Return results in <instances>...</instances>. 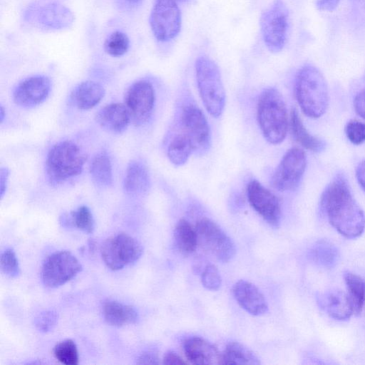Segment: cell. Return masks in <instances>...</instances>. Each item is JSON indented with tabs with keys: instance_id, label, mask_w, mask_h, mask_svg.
<instances>
[{
	"instance_id": "obj_13",
	"label": "cell",
	"mask_w": 365,
	"mask_h": 365,
	"mask_svg": "<svg viewBox=\"0 0 365 365\" xmlns=\"http://www.w3.org/2000/svg\"><path fill=\"white\" fill-rule=\"evenodd\" d=\"M155 99V90L149 81L139 80L128 87L124 96V105L135 125H142L149 120Z\"/></svg>"
},
{
	"instance_id": "obj_28",
	"label": "cell",
	"mask_w": 365,
	"mask_h": 365,
	"mask_svg": "<svg viewBox=\"0 0 365 365\" xmlns=\"http://www.w3.org/2000/svg\"><path fill=\"white\" fill-rule=\"evenodd\" d=\"M192 153L190 141L182 131L173 138L167 150L168 159L177 166L184 165Z\"/></svg>"
},
{
	"instance_id": "obj_22",
	"label": "cell",
	"mask_w": 365,
	"mask_h": 365,
	"mask_svg": "<svg viewBox=\"0 0 365 365\" xmlns=\"http://www.w3.org/2000/svg\"><path fill=\"white\" fill-rule=\"evenodd\" d=\"M39 24L50 29H61L73 24L71 11L59 4H49L41 8L38 14Z\"/></svg>"
},
{
	"instance_id": "obj_25",
	"label": "cell",
	"mask_w": 365,
	"mask_h": 365,
	"mask_svg": "<svg viewBox=\"0 0 365 365\" xmlns=\"http://www.w3.org/2000/svg\"><path fill=\"white\" fill-rule=\"evenodd\" d=\"M257 356L247 346L240 342L228 343L221 354L220 364L258 365Z\"/></svg>"
},
{
	"instance_id": "obj_2",
	"label": "cell",
	"mask_w": 365,
	"mask_h": 365,
	"mask_svg": "<svg viewBox=\"0 0 365 365\" xmlns=\"http://www.w3.org/2000/svg\"><path fill=\"white\" fill-rule=\"evenodd\" d=\"M294 90L297 102L306 115L317 118L326 112L329 105L327 85L316 67L306 65L298 71Z\"/></svg>"
},
{
	"instance_id": "obj_14",
	"label": "cell",
	"mask_w": 365,
	"mask_h": 365,
	"mask_svg": "<svg viewBox=\"0 0 365 365\" xmlns=\"http://www.w3.org/2000/svg\"><path fill=\"white\" fill-rule=\"evenodd\" d=\"M247 196L252 207L270 225L277 227L281 218L279 199L259 181L253 180L247 187Z\"/></svg>"
},
{
	"instance_id": "obj_3",
	"label": "cell",
	"mask_w": 365,
	"mask_h": 365,
	"mask_svg": "<svg viewBox=\"0 0 365 365\" xmlns=\"http://www.w3.org/2000/svg\"><path fill=\"white\" fill-rule=\"evenodd\" d=\"M257 116L264 138L273 145L281 143L287 135L288 117L284 98L278 90L268 88L262 92Z\"/></svg>"
},
{
	"instance_id": "obj_38",
	"label": "cell",
	"mask_w": 365,
	"mask_h": 365,
	"mask_svg": "<svg viewBox=\"0 0 365 365\" xmlns=\"http://www.w3.org/2000/svg\"><path fill=\"white\" fill-rule=\"evenodd\" d=\"M356 113L365 120V90L358 93L354 100Z\"/></svg>"
},
{
	"instance_id": "obj_16",
	"label": "cell",
	"mask_w": 365,
	"mask_h": 365,
	"mask_svg": "<svg viewBox=\"0 0 365 365\" xmlns=\"http://www.w3.org/2000/svg\"><path fill=\"white\" fill-rule=\"evenodd\" d=\"M232 294L239 305L252 315H263L268 311L264 294L248 281H237L232 287Z\"/></svg>"
},
{
	"instance_id": "obj_27",
	"label": "cell",
	"mask_w": 365,
	"mask_h": 365,
	"mask_svg": "<svg viewBox=\"0 0 365 365\" xmlns=\"http://www.w3.org/2000/svg\"><path fill=\"white\" fill-rule=\"evenodd\" d=\"M344 279L353 312L358 315L362 311L365 301V282L360 276L348 271L344 273Z\"/></svg>"
},
{
	"instance_id": "obj_8",
	"label": "cell",
	"mask_w": 365,
	"mask_h": 365,
	"mask_svg": "<svg viewBox=\"0 0 365 365\" xmlns=\"http://www.w3.org/2000/svg\"><path fill=\"white\" fill-rule=\"evenodd\" d=\"M181 131L188 138L192 152L203 155L211 146V131L202 111L194 103L185 105L181 113Z\"/></svg>"
},
{
	"instance_id": "obj_20",
	"label": "cell",
	"mask_w": 365,
	"mask_h": 365,
	"mask_svg": "<svg viewBox=\"0 0 365 365\" xmlns=\"http://www.w3.org/2000/svg\"><path fill=\"white\" fill-rule=\"evenodd\" d=\"M150 175L146 167L137 160L131 161L125 171L123 189L128 195H141L150 187Z\"/></svg>"
},
{
	"instance_id": "obj_44",
	"label": "cell",
	"mask_w": 365,
	"mask_h": 365,
	"mask_svg": "<svg viewBox=\"0 0 365 365\" xmlns=\"http://www.w3.org/2000/svg\"><path fill=\"white\" fill-rule=\"evenodd\" d=\"M5 117V109L2 106L0 107V122L2 123Z\"/></svg>"
},
{
	"instance_id": "obj_32",
	"label": "cell",
	"mask_w": 365,
	"mask_h": 365,
	"mask_svg": "<svg viewBox=\"0 0 365 365\" xmlns=\"http://www.w3.org/2000/svg\"><path fill=\"white\" fill-rule=\"evenodd\" d=\"M53 355L61 363L66 365L78 364V352L76 344L71 339H65L58 343L53 348Z\"/></svg>"
},
{
	"instance_id": "obj_19",
	"label": "cell",
	"mask_w": 365,
	"mask_h": 365,
	"mask_svg": "<svg viewBox=\"0 0 365 365\" xmlns=\"http://www.w3.org/2000/svg\"><path fill=\"white\" fill-rule=\"evenodd\" d=\"M105 96L103 87L93 81H83L73 91V103L81 110H89L98 104Z\"/></svg>"
},
{
	"instance_id": "obj_4",
	"label": "cell",
	"mask_w": 365,
	"mask_h": 365,
	"mask_svg": "<svg viewBox=\"0 0 365 365\" xmlns=\"http://www.w3.org/2000/svg\"><path fill=\"white\" fill-rule=\"evenodd\" d=\"M195 76L200 96L207 112L220 117L225 105V92L217 65L207 56H200L195 61Z\"/></svg>"
},
{
	"instance_id": "obj_17",
	"label": "cell",
	"mask_w": 365,
	"mask_h": 365,
	"mask_svg": "<svg viewBox=\"0 0 365 365\" xmlns=\"http://www.w3.org/2000/svg\"><path fill=\"white\" fill-rule=\"evenodd\" d=\"M183 351L187 360L193 364L214 365L221 364V354L210 342L200 336H191L183 342Z\"/></svg>"
},
{
	"instance_id": "obj_37",
	"label": "cell",
	"mask_w": 365,
	"mask_h": 365,
	"mask_svg": "<svg viewBox=\"0 0 365 365\" xmlns=\"http://www.w3.org/2000/svg\"><path fill=\"white\" fill-rule=\"evenodd\" d=\"M314 257L319 259L322 263H331L336 257L335 250L330 245L322 244L314 251Z\"/></svg>"
},
{
	"instance_id": "obj_24",
	"label": "cell",
	"mask_w": 365,
	"mask_h": 365,
	"mask_svg": "<svg viewBox=\"0 0 365 365\" xmlns=\"http://www.w3.org/2000/svg\"><path fill=\"white\" fill-rule=\"evenodd\" d=\"M290 128L294 140L304 148L313 152L324 149L325 143L308 132L295 109L291 112Z\"/></svg>"
},
{
	"instance_id": "obj_36",
	"label": "cell",
	"mask_w": 365,
	"mask_h": 365,
	"mask_svg": "<svg viewBox=\"0 0 365 365\" xmlns=\"http://www.w3.org/2000/svg\"><path fill=\"white\" fill-rule=\"evenodd\" d=\"M58 319V313L54 310H46L36 316L34 319V324L39 331L47 333L56 327Z\"/></svg>"
},
{
	"instance_id": "obj_45",
	"label": "cell",
	"mask_w": 365,
	"mask_h": 365,
	"mask_svg": "<svg viewBox=\"0 0 365 365\" xmlns=\"http://www.w3.org/2000/svg\"><path fill=\"white\" fill-rule=\"evenodd\" d=\"M130 4H136L141 1V0H124Z\"/></svg>"
},
{
	"instance_id": "obj_9",
	"label": "cell",
	"mask_w": 365,
	"mask_h": 365,
	"mask_svg": "<svg viewBox=\"0 0 365 365\" xmlns=\"http://www.w3.org/2000/svg\"><path fill=\"white\" fill-rule=\"evenodd\" d=\"M149 21L157 40L168 41L177 36L181 28V13L176 1L155 0Z\"/></svg>"
},
{
	"instance_id": "obj_15",
	"label": "cell",
	"mask_w": 365,
	"mask_h": 365,
	"mask_svg": "<svg viewBox=\"0 0 365 365\" xmlns=\"http://www.w3.org/2000/svg\"><path fill=\"white\" fill-rule=\"evenodd\" d=\"M51 88L50 79L45 76L29 77L20 82L13 93L16 104L30 108L42 103L48 96Z\"/></svg>"
},
{
	"instance_id": "obj_41",
	"label": "cell",
	"mask_w": 365,
	"mask_h": 365,
	"mask_svg": "<svg viewBox=\"0 0 365 365\" xmlns=\"http://www.w3.org/2000/svg\"><path fill=\"white\" fill-rule=\"evenodd\" d=\"M340 0H317L316 6L319 10L332 11L339 5Z\"/></svg>"
},
{
	"instance_id": "obj_29",
	"label": "cell",
	"mask_w": 365,
	"mask_h": 365,
	"mask_svg": "<svg viewBox=\"0 0 365 365\" xmlns=\"http://www.w3.org/2000/svg\"><path fill=\"white\" fill-rule=\"evenodd\" d=\"M90 173L96 185L101 187H108L112 185V165L106 154L99 153L93 158Z\"/></svg>"
},
{
	"instance_id": "obj_18",
	"label": "cell",
	"mask_w": 365,
	"mask_h": 365,
	"mask_svg": "<svg viewBox=\"0 0 365 365\" xmlns=\"http://www.w3.org/2000/svg\"><path fill=\"white\" fill-rule=\"evenodd\" d=\"M96 120L102 128L114 133H123L131 122L125 106L119 103L102 108L96 114Z\"/></svg>"
},
{
	"instance_id": "obj_11",
	"label": "cell",
	"mask_w": 365,
	"mask_h": 365,
	"mask_svg": "<svg viewBox=\"0 0 365 365\" xmlns=\"http://www.w3.org/2000/svg\"><path fill=\"white\" fill-rule=\"evenodd\" d=\"M307 165V158L303 150L292 148L282 157L275 169L271 184L279 191H291L299 185Z\"/></svg>"
},
{
	"instance_id": "obj_12",
	"label": "cell",
	"mask_w": 365,
	"mask_h": 365,
	"mask_svg": "<svg viewBox=\"0 0 365 365\" xmlns=\"http://www.w3.org/2000/svg\"><path fill=\"white\" fill-rule=\"evenodd\" d=\"M198 241L203 247L222 262L230 261L236 253L231 238L212 220H200L195 227Z\"/></svg>"
},
{
	"instance_id": "obj_26",
	"label": "cell",
	"mask_w": 365,
	"mask_h": 365,
	"mask_svg": "<svg viewBox=\"0 0 365 365\" xmlns=\"http://www.w3.org/2000/svg\"><path fill=\"white\" fill-rule=\"evenodd\" d=\"M175 243L178 250L183 255L192 254L196 249L198 239L195 230L188 221L180 220L174 230Z\"/></svg>"
},
{
	"instance_id": "obj_23",
	"label": "cell",
	"mask_w": 365,
	"mask_h": 365,
	"mask_svg": "<svg viewBox=\"0 0 365 365\" xmlns=\"http://www.w3.org/2000/svg\"><path fill=\"white\" fill-rule=\"evenodd\" d=\"M322 301L327 312L335 319L346 320L354 314L349 298L342 291H329L323 295Z\"/></svg>"
},
{
	"instance_id": "obj_43",
	"label": "cell",
	"mask_w": 365,
	"mask_h": 365,
	"mask_svg": "<svg viewBox=\"0 0 365 365\" xmlns=\"http://www.w3.org/2000/svg\"><path fill=\"white\" fill-rule=\"evenodd\" d=\"M356 177L359 184L365 191V160H362L356 167Z\"/></svg>"
},
{
	"instance_id": "obj_21",
	"label": "cell",
	"mask_w": 365,
	"mask_h": 365,
	"mask_svg": "<svg viewBox=\"0 0 365 365\" xmlns=\"http://www.w3.org/2000/svg\"><path fill=\"white\" fill-rule=\"evenodd\" d=\"M102 312L106 322L115 327L135 324L139 319L134 307L113 300L103 302Z\"/></svg>"
},
{
	"instance_id": "obj_5",
	"label": "cell",
	"mask_w": 365,
	"mask_h": 365,
	"mask_svg": "<svg viewBox=\"0 0 365 365\" xmlns=\"http://www.w3.org/2000/svg\"><path fill=\"white\" fill-rule=\"evenodd\" d=\"M86 155L76 143L66 140L55 144L46 160V172L50 182L60 184L80 175Z\"/></svg>"
},
{
	"instance_id": "obj_31",
	"label": "cell",
	"mask_w": 365,
	"mask_h": 365,
	"mask_svg": "<svg viewBox=\"0 0 365 365\" xmlns=\"http://www.w3.org/2000/svg\"><path fill=\"white\" fill-rule=\"evenodd\" d=\"M130 46L128 36L119 31L112 32L104 42V50L110 56L120 57L127 53Z\"/></svg>"
},
{
	"instance_id": "obj_33",
	"label": "cell",
	"mask_w": 365,
	"mask_h": 365,
	"mask_svg": "<svg viewBox=\"0 0 365 365\" xmlns=\"http://www.w3.org/2000/svg\"><path fill=\"white\" fill-rule=\"evenodd\" d=\"M0 268L2 273L11 278L17 277L20 274L19 261L12 249H6L1 253Z\"/></svg>"
},
{
	"instance_id": "obj_6",
	"label": "cell",
	"mask_w": 365,
	"mask_h": 365,
	"mask_svg": "<svg viewBox=\"0 0 365 365\" xmlns=\"http://www.w3.org/2000/svg\"><path fill=\"white\" fill-rule=\"evenodd\" d=\"M260 29L264 42L272 52L284 46L289 27V11L282 0H274L261 14Z\"/></svg>"
},
{
	"instance_id": "obj_1",
	"label": "cell",
	"mask_w": 365,
	"mask_h": 365,
	"mask_svg": "<svg viewBox=\"0 0 365 365\" xmlns=\"http://www.w3.org/2000/svg\"><path fill=\"white\" fill-rule=\"evenodd\" d=\"M321 206L329 223L344 237L355 238L363 233L365 216L344 175L336 176L325 188Z\"/></svg>"
},
{
	"instance_id": "obj_34",
	"label": "cell",
	"mask_w": 365,
	"mask_h": 365,
	"mask_svg": "<svg viewBox=\"0 0 365 365\" xmlns=\"http://www.w3.org/2000/svg\"><path fill=\"white\" fill-rule=\"evenodd\" d=\"M201 282L202 286L209 290H217L220 287L222 278L215 265H206L201 274Z\"/></svg>"
},
{
	"instance_id": "obj_42",
	"label": "cell",
	"mask_w": 365,
	"mask_h": 365,
	"mask_svg": "<svg viewBox=\"0 0 365 365\" xmlns=\"http://www.w3.org/2000/svg\"><path fill=\"white\" fill-rule=\"evenodd\" d=\"M9 170L8 168H2L0 170V196L3 198L6 190Z\"/></svg>"
},
{
	"instance_id": "obj_35",
	"label": "cell",
	"mask_w": 365,
	"mask_h": 365,
	"mask_svg": "<svg viewBox=\"0 0 365 365\" xmlns=\"http://www.w3.org/2000/svg\"><path fill=\"white\" fill-rule=\"evenodd\" d=\"M345 133L351 143L362 144L365 142V123L355 119L351 120L346 125Z\"/></svg>"
},
{
	"instance_id": "obj_10",
	"label": "cell",
	"mask_w": 365,
	"mask_h": 365,
	"mask_svg": "<svg viewBox=\"0 0 365 365\" xmlns=\"http://www.w3.org/2000/svg\"><path fill=\"white\" fill-rule=\"evenodd\" d=\"M82 270L78 259L68 251L49 255L43 264L41 277L43 284L50 288L60 287Z\"/></svg>"
},
{
	"instance_id": "obj_30",
	"label": "cell",
	"mask_w": 365,
	"mask_h": 365,
	"mask_svg": "<svg viewBox=\"0 0 365 365\" xmlns=\"http://www.w3.org/2000/svg\"><path fill=\"white\" fill-rule=\"evenodd\" d=\"M63 223H68L91 234L94 230L93 215L87 206L83 205L70 213L69 217H63Z\"/></svg>"
},
{
	"instance_id": "obj_7",
	"label": "cell",
	"mask_w": 365,
	"mask_h": 365,
	"mask_svg": "<svg viewBox=\"0 0 365 365\" xmlns=\"http://www.w3.org/2000/svg\"><path fill=\"white\" fill-rule=\"evenodd\" d=\"M101 252L106 266L116 271L138 261L143 254V247L132 236L119 233L103 242Z\"/></svg>"
},
{
	"instance_id": "obj_39",
	"label": "cell",
	"mask_w": 365,
	"mask_h": 365,
	"mask_svg": "<svg viewBox=\"0 0 365 365\" xmlns=\"http://www.w3.org/2000/svg\"><path fill=\"white\" fill-rule=\"evenodd\" d=\"M163 364L166 365H181L185 364L186 361L175 352L169 351L165 354Z\"/></svg>"
},
{
	"instance_id": "obj_40",
	"label": "cell",
	"mask_w": 365,
	"mask_h": 365,
	"mask_svg": "<svg viewBox=\"0 0 365 365\" xmlns=\"http://www.w3.org/2000/svg\"><path fill=\"white\" fill-rule=\"evenodd\" d=\"M138 364H160L158 355L153 351H147L141 354L138 359Z\"/></svg>"
}]
</instances>
